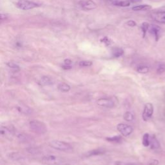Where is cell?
Returning a JSON list of instances; mask_svg holds the SVG:
<instances>
[{
    "label": "cell",
    "instance_id": "6da1fadb",
    "mask_svg": "<svg viewBox=\"0 0 165 165\" xmlns=\"http://www.w3.org/2000/svg\"><path fill=\"white\" fill-rule=\"evenodd\" d=\"M29 128L30 130L39 135H43L47 132V127L45 124L39 120H33L29 122Z\"/></svg>",
    "mask_w": 165,
    "mask_h": 165
},
{
    "label": "cell",
    "instance_id": "7a4b0ae2",
    "mask_svg": "<svg viewBox=\"0 0 165 165\" xmlns=\"http://www.w3.org/2000/svg\"><path fill=\"white\" fill-rule=\"evenodd\" d=\"M49 146L57 150L62 152H70L72 150V147L69 143L59 140L51 141L49 143Z\"/></svg>",
    "mask_w": 165,
    "mask_h": 165
},
{
    "label": "cell",
    "instance_id": "3957f363",
    "mask_svg": "<svg viewBox=\"0 0 165 165\" xmlns=\"http://www.w3.org/2000/svg\"><path fill=\"white\" fill-rule=\"evenodd\" d=\"M41 163L46 165H63L65 161L63 159L54 155H47L42 157Z\"/></svg>",
    "mask_w": 165,
    "mask_h": 165
},
{
    "label": "cell",
    "instance_id": "277c9868",
    "mask_svg": "<svg viewBox=\"0 0 165 165\" xmlns=\"http://www.w3.org/2000/svg\"><path fill=\"white\" fill-rule=\"evenodd\" d=\"M117 130L124 137H128L133 132V129L132 126L125 123H120L117 126Z\"/></svg>",
    "mask_w": 165,
    "mask_h": 165
},
{
    "label": "cell",
    "instance_id": "5b68a950",
    "mask_svg": "<svg viewBox=\"0 0 165 165\" xmlns=\"http://www.w3.org/2000/svg\"><path fill=\"white\" fill-rule=\"evenodd\" d=\"M153 113V106L150 103H146L144 105V109L142 114L143 120L144 121H148L150 119Z\"/></svg>",
    "mask_w": 165,
    "mask_h": 165
},
{
    "label": "cell",
    "instance_id": "8992f818",
    "mask_svg": "<svg viewBox=\"0 0 165 165\" xmlns=\"http://www.w3.org/2000/svg\"><path fill=\"white\" fill-rule=\"evenodd\" d=\"M18 7L22 10H28L38 7H39V5L29 0H19L18 2Z\"/></svg>",
    "mask_w": 165,
    "mask_h": 165
},
{
    "label": "cell",
    "instance_id": "52a82bcc",
    "mask_svg": "<svg viewBox=\"0 0 165 165\" xmlns=\"http://www.w3.org/2000/svg\"><path fill=\"white\" fill-rule=\"evenodd\" d=\"M96 103L98 106L105 108H113L115 105L114 102H113V100L110 99V98L106 97H103L100 98V99H98L96 101Z\"/></svg>",
    "mask_w": 165,
    "mask_h": 165
},
{
    "label": "cell",
    "instance_id": "ba28073f",
    "mask_svg": "<svg viewBox=\"0 0 165 165\" xmlns=\"http://www.w3.org/2000/svg\"><path fill=\"white\" fill-rule=\"evenodd\" d=\"M81 7L86 10H91L97 7V5L92 0H82L79 2Z\"/></svg>",
    "mask_w": 165,
    "mask_h": 165
},
{
    "label": "cell",
    "instance_id": "9c48e42d",
    "mask_svg": "<svg viewBox=\"0 0 165 165\" xmlns=\"http://www.w3.org/2000/svg\"><path fill=\"white\" fill-rule=\"evenodd\" d=\"M152 18L153 20L159 23L165 24V12L158 11L154 12L152 14Z\"/></svg>",
    "mask_w": 165,
    "mask_h": 165
},
{
    "label": "cell",
    "instance_id": "30bf717a",
    "mask_svg": "<svg viewBox=\"0 0 165 165\" xmlns=\"http://www.w3.org/2000/svg\"><path fill=\"white\" fill-rule=\"evenodd\" d=\"M17 110L20 112L25 115H30L32 114L33 110L30 106H27V105L23 104V103H21V104L17 105L16 106Z\"/></svg>",
    "mask_w": 165,
    "mask_h": 165
},
{
    "label": "cell",
    "instance_id": "8fae6325",
    "mask_svg": "<svg viewBox=\"0 0 165 165\" xmlns=\"http://www.w3.org/2000/svg\"><path fill=\"white\" fill-rule=\"evenodd\" d=\"M0 133L1 135L5 137L6 139H8V140H12L14 137V133L12 130H10L8 128L7 126H2L0 128Z\"/></svg>",
    "mask_w": 165,
    "mask_h": 165
},
{
    "label": "cell",
    "instance_id": "7c38bea8",
    "mask_svg": "<svg viewBox=\"0 0 165 165\" xmlns=\"http://www.w3.org/2000/svg\"><path fill=\"white\" fill-rule=\"evenodd\" d=\"M8 157L10 159H12V161H17V162H20L22 163L25 161V157L23 156L22 153H20L19 152H12L10 153L8 155Z\"/></svg>",
    "mask_w": 165,
    "mask_h": 165
},
{
    "label": "cell",
    "instance_id": "4fadbf2b",
    "mask_svg": "<svg viewBox=\"0 0 165 165\" xmlns=\"http://www.w3.org/2000/svg\"><path fill=\"white\" fill-rule=\"evenodd\" d=\"M54 81L52 79L47 76H43L41 77L39 81V84L41 86H50L53 85Z\"/></svg>",
    "mask_w": 165,
    "mask_h": 165
},
{
    "label": "cell",
    "instance_id": "5bb4252c",
    "mask_svg": "<svg viewBox=\"0 0 165 165\" xmlns=\"http://www.w3.org/2000/svg\"><path fill=\"white\" fill-rule=\"evenodd\" d=\"M160 30H161V28L156 25H152L150 26V28H149L150 32L154 35L156 41H157L159 40Z\"/></svg>",
    "mask_w": 165,
    "mask_h": 165
},
{
    "label": "cell",
    "instance_id": "9a60e30c",
    "mask_svg": "<svg viewBox=\"0 0 165 165\" xmlns=\"http://www.w3.org/2000/svg\"><path fill=\"white\" fill-rule=\"evenodd\" d=\"M70 86L65 82H61L58 86V90L61 92H68L70 90Z\"/></svg>",
    "mask_w": 165,
    "mask_h": 165
},
{
    "label": "cell",
    "instance_id": "2e32d148",
    "mask_svg": "<svg viewBox=\"0 0 165 165\" xmlns=\"http://www.w3.org/2000/svg\"><path fill=\"white\" fill-rule=\"evenodd\" d=\"M103 153H105L104 150L99 148V149L93 150H92V151L87 152L86 156L90 157V156H98V155H101Z\"/></svg>",
    "mask_w": 165,
    "mask_h": 165
},
{
    "label": "cell",
    "instance_id": "e0dca14e",
    "mask_svg": "<svg viewBox=\"0 0 165 165\" xmlns=\"http://www.w3.org/2000/svg\"><path fill=\"white\" fill-rule=\"evenodd\" d=\"M152 8V7L149 5H141L132 7V10L134 11H141V10H148Z\"/></svg>",
    "mask_w": 165,
    "mask_h": 165
},
{
    "label": "cell",
    "instance_id": "ac0fdd59",
    "mask_svg": "<svg viewBox=\"0 0 165 165\" xmlns=\"http://www.w3.org/2000/svg\"><path fill=\"white\" fill-rule=\"evenodd\" d=\"M152 149H157L160 147V144L157 139L155 136L150 137V144Z\"/></svg>",
    "mask_w": 165,
    "mask_h": 165
},
{
    "label": "cell",
    "instance_id": "d6986e66",
    "mask_svg": "<svg viewBox=\"0 0 165 165\" xmlns=\"http://www.w3.org/2000/svg\"><path fill=\"white\" fill-rule=\"evenodd\" d=\"M142 143L144 146L148 147L150 146V136L148 133H146L144 134L143 136Z\"/></svg>",
    "mask_w": 165,
    "mask_h": 165
},
{
    "label": "cell",
    "instance_id": "ffe728a7",
    "mask_svg": "<svg viewBox=\"0 0 165 165\" xmlns=\"http://www.w3.org/2000/svg\"><path fill=\"white\" fill-rule=\"evenodd\" d=\"M123 118H124V120H125L126 121L130 122V121H132L134 120V115L133 114V113L131 112L127 111L125 113H124Z\"/></svg>",
    "mask_w": 165,
    "mask_h": 165
},
{
    "label": "cell",
    "instance_id": "44dd1931",
    "mask_svg": "<svg viewBox=\"0 0 165 165\" xmlns=\"http://www.w3.org/2000/svg\"><path fill=\"white\" fill-rule=\"evenodd\" d=\"M149 67L146 65H140L137 68V72L140 74H146L149 72Z\"/></svg>",
    "mask_w": 165,
    "mask_h": 165
},
{
    "label": "cell",
    "instance_id": "7402d4cb",
    "mask_svg": "<svg viewBox=\"0 0 165 165\" xmlns=\"http://www.w3.org/2000/svg\"><path fill=\"white\" fill-rule=\"evenodd\" d=\"M113 4L116 5V6L125 7H128L129 5H130V2L129 1H116Z\"/></svg>",
    "mask_w": 165,
    "mask_h": 165
},
{
    "label": "cell",
    "instance_id": "603a6c76",
    "mask_svg": "<svg viewBox=\"0 0 165 165\" xmlns=\"http://www.w3.org/2000/svg\"><path fill=\"white\" fill-rule=\"evenodd\" d=\"M106 140L112 143H119L122 140V137L120 136H115L110 137H106Z\"/></svg>",
    "mask_w": 165,
    "mask_h": 165
},
{
    "label": "cell",
    "instance_id": "cb8c5ba5",
    "mask_svg": "<svg viewBox=\"0 0 165 165\" xmlns=\"http://www.w3.org/2000/svg\"><path fill=\"white\" fill-rule=\"evenodd\" d=\"M150 25L149 23H146V22H144L143 23V24L141 25V29H142V31H143V37L144 38L146 35V33L147 32V30H149V28H150Z\"/></svg>",
    "mask_w": 165,
    "mask_h": 165
},
{
    "label": "cell",
    "instance_id": "d4e9b609",
    "mask_svg": "<svg viewBox=\"0 0 165 165\" xmlns=\"http://www.w3.org/2000/svg\"><path fill=\"white\" fill-rule=\"evenodd\" d=\"M124 53V52L121 49H116L113 51V56L116 57V58H119V57L121 56Z\"/></svg>",
    "mask_w": 165,
    "mask_h": 165
},
{
    "label": "cell",
    "instance_id": "484cf974",
    "mask_svg": "<svg viewBox=\"0 0 165 165\" xmlns=\"http://www.w3.org/2000/svg\"><path fill=\"white\" fill-rule=\"evenodd\" d=\"M7 65L10 69H15V70H19V66L18 64H16L14 62L12 61H9L7 63Z\"/></svg>",
    "mask_w": 165,
    "mask_h": 165
},
{
    "label": "cell",
    "instance_id": "4316f807",
    "mask_svg": "<svg viewBox=\"0 0 165 165\" xmlns=\"http://www.w3.org/2000/svg\"><path fill=\"white\" fill-rule=\"evenodd\" d=\"M92 65V62L90 61H81L79 62V65L81 67H88Z\"/></svg>",
    "mask_w": 165,
    "mask_h": 165
},
{
    "label": "cell",
    "instance_id": "83f0119b",
    "mask_svg": "<svg viewBox=\"0 0 165 165\" xmlns=\"http://www.w3.org/2000/svg\"><path fill=\"white\" fill-rule=\"evenodd\" d=\"M164 72H165V64H160L157 67V72L158 74H161L164 73Z\"/></svg>",
    "mask_w": 165,
    "mask_h": 165
},
{
    "label": "cell",
    "instance_id": "f1b7e54d",
    "mask_svg": "<svg viewBox=\"0 0 165 165\" xmlns=\"http://www.w3.org/2000/svg\"><path fill=\"white\" fill-rule=\"evenodd\" d=\"M18 138L21 141H29V137H27V136L24 135V134L22 133H19L18 136Z\"/></svg>",
    "mask_w": 165,
    "mask_h": 165
},
{
    "label": "cell",
    "instance_id": "f546056e",
    "mask_svg": "<svg viewBox=\"0 0 165 165\" xmlns=\"http://www.w3.org/2000/svg\"><path fill=\"white\" fill-rule=\"evenodd\" d=\"M126 25L128 26H129V27H135V26H136V23L133 20H129L128 22H127Z\"/></svg>",
    "mask_w": 165,
    "mask_h": 165
},
{
    "label": "cell",
    "instance_id": "4dcf8cb0",
    "mask_svg": "<svg viewBox=\"0 0 165 165\" xmlns=\"http://www.w3.org/2000/svg\"><path fill=\"white\" fill-rule=\"evenodd\" d=\"M101 42L105 43L106 45H108L110 44V41H109V39L106 37L103 38L102 39H101Z\"/></svg>",
    "mask_w": 165,
    "mask_h": 165
},
{
    "label": "cell",
    "instance_id": "1f68e13d",
    "mask_svg": "<svg viewBox=\"0 0 165 165\" xmlns=\"http://www.w3.org/2000/svg\"><path fill=\"white\" fill-rule=\"evenodd\" d=\"M72 64V61L70 59H66L64 61V65L67 66H71Z\"/></svg>",
    "mask_w": 165,
    "mask_h": 165
},
{
    "label": "cell",
    "instance_id": "d6a6232c",
    "mask_svg": "<svg viewBox=\"0 0 165 165\" xmlns=\"http://www.w3.org/2000/svg\"><path fill=\"white\" fill-rule=\"evenodd\" d=\"M159 163L158 161H157V160H152V162H150L149 163V164L150 165H157Z\"/></svg>",
    "mask_w": 165,
    "mask_h": 165
},
{
    "label": "cell",
    "instance_id": "836d02e7",
    "mask_svg": "<svg viewBox=\"0 0 165 165\" xmlns=\"http://www.w3.org/2000/svg\"><path fill=\"white\" fill-rule=\"evenodd\" d=\"M62 68L64 69L65 70H69V69H72V66H67V65H63L62 66Z\"/></svg>",
    "mask_w": 165,
    "mask_h": 165
},
{
    "label": "cell",
    "instance_id": "e575fe53",
    "mask_svg": "<svg viewBox=\"0 0 165 165\" xmlns=\"http://www.w3.org/2000/svg\"><path fill=\"white\" fill-rule=\"evenodd\" d=\"M128 1L131 3H138L141 2V0H128Z\"/></svg>",
    "mask_w": 165,
    "mask_h": 165
},
{
    "label": "cell",
    "instance_id": "d590c367",
    "mask_svg": "<svg viewBox=\"0 0 165 165\" xmlns=\"http://www.w3.org/2000/svg\"><path fill=\"white\" fill-rule=\"evenodd\" d=\"M108 1H109V2H111L112 3V4H113V3H114V2H116V1H117V0H108Z\"/></svg>",
    "mask_w": 165,
    "mask_h": 165
}]
</instances>
